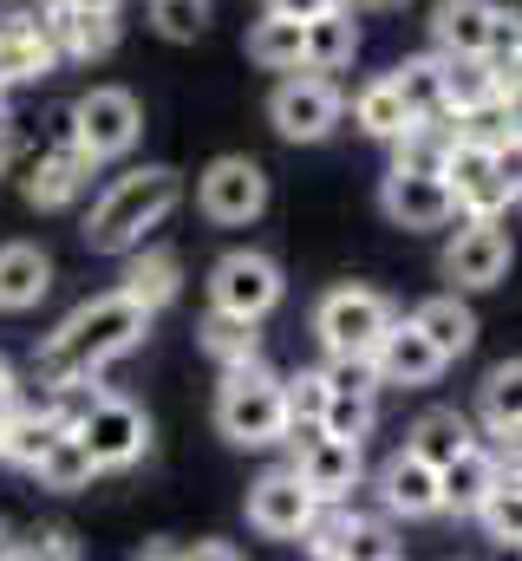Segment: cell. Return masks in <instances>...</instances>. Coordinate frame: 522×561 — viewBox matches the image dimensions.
Masks as SVG:
<instances>
[{
    "label": "cell",
    "mask_w": 522,
    "mask_h": 561,
    "mask_svg": "<svg viewBox=\"0 0 522 561\" xmlns=\"http://www.w3.org/2000/svg\"><path fill=\"white\" fill-rule=\"evenodd\" d=\"M13 399H20V379H13V366H7V359H0V412H7V405H13Z\"/></svg>",
    "instance_id": "43"
},
{
    "label": "cell",
    "mask_w": 522,
    "mask_h": 561,
    "mask_svg": "<svg viewBox=\"0 0 522 561\" xmlns=\"http://www.w3.org/2000/svg\"><path fill=\"white\" fill-rule=\"evenodd\" d=\"M470 516L484 523V536H490L497 549H517V542H522V490H517V470H503V477L490 483V496H484Z\"/></svg>",
    "instance_id": "35"
},
{
    "label": "cell",
    "mask_w": 522,
    "mask_h": 561,
    "mask_svg": "<svg viewBox=\"0 0 522 561\" xmlns=\"http://www.w3.org/2000/svg\"><path fill=\"white\" fill-rule=\"evenodd\" d=\"M503 470H517V463H503L497 450H484V444H470L464 457H451L444 470H438V503L451 510V516H470L484 496H490V483L503 477Z\"/></svg>",
    "instance_id": "18"
},
{
    "label": "cell",
    "mask_w": 522,
    "mask_h": 561,
    "mask_svg": "<svg viewBox=\"0 0 522 561\" xmlns=\"http://www.w3.org/2000/svg\"><path fill=\"white\" fill-rule=\"evenodd\" d=\"M287 280H281V262L261 255V249H229L216 268H209V307L216 313H236V320H268L281 307Z\"/></svg>",
    "instance_id": "6"
},
{
    "label": "cell",
    "mask_w": 522,
    "mask_h": 561,
    "mask_svg": "<svg viewBox=\"0 0 522 561\" xmlns=\"http://www.w3.org/2000/svg\"><path fill=\"white\" fill-rule=\"evenodd\" d=\"M0 131H13V118H7V92H0Z\"/></svg>",
    "instance_id": "48"
},
{
    "label": "cell",
    "mask_w": 522,
    "mask_h": 561,
    "mask_svg": "<svg viewBox=\"0 0 522 561\" xmlns=\"http://www.w3.org/2000/svg\"><path fill=\"white\" fill-rule=\"evenodd\" d=\"M379 510H386V516H405V523L444 516V503H438V470L418 463L411 450H392L386 463H379Z\"/></svg>",
    "instance_id": "16"
},
{
    "label": "cell",
    "mask_w": 522,
    "mask_h": 561,
    "mask_svg": "<svg viewBox=\"0 0 522 561\" xmlns=\"http://www.w3.org/2000/svg\"><path fill=\"white\" fill-rule=\"evenodd\" d=\"M340 112H347V99H340V85H333L327 72H287V79L274 85V99H268V125L287 144L333 138V131H340Z\"/></svg>",
    "instance_id": "7"
},
{
    "label": "cell",
    "mask_w": 522,
    "mask_h": 561,
    "mask_svg": "<svg viewBox=\"0 0 522 561\" xmlns=\"http://www.w3.org/2000/svg\"><path fill=\"white\" fill-rule=\"evenodd\" d=\"M379 424V399H360V392H327V412H320V437H347V444H366Z\"/></svg>",
    "instance_id": "36"
},
{
    "label": "cell",
    "mask_w": 522,
    "mask_h": 561,
    "mask_svg": "<svg viewBox=\"0 0 522 561\" xmlns=\"http://www.w3.org/2000/svg\"><path fill=\"white\" fill-rule=\"evenodd\" d=\"M438 85H444V112H451V118H464V112H477V105L497 99L490 59H444V53H438Z\"/></svg>",
    "instance_id": "30"
},
{
    "label": "cell",
    "mask_w": 522,
    "mask_h": 561,
    "mask_svg": "<svg viewBox=\"0 0 522 561\" xmlns=\"http://www.w3.org/2000/svg\"><path fill=\"white\" fill-rule=\"evenodd\" d=\"M386 79L398 85V99H405V112H411V118H451V112H444V85H438V53L405 59V66L386 72Z\"/></svg>",
    "instance_id": "34"
},
{
    "label": "cell",
    "mask_w": 522,
    "mask_h": 561,
    "mask_svg": "<svg viewBox=\"0 0 522 561\" xmlns=\"http://www.w3.org/2000/svg\"><path fill=\"white\" fill-rule=\"evenodd\" d=\"M203 353L223 366V373H236V366H256L261 359V333H256V320H236V313H203Z\"/></svg>",
    "instance_id": "29"
},
{
    "label": "cell",
    "mask_w": 522,
    "mask_h": 561,
    "mask_svg": "<svg viewBox=\"0 0 522 561\" xmlns=\"http://www.w3.org/2000/svg\"><path fill=\"white\" fill-rule=\"evenodd\" d=\"M7 163H13V131H0V176H7Z\"/></svg>",
    "instance_id": "45"
},
{
    "label": "cell",
    "mask_w": 522,
    "mask_h": 561,
    "mask_svg": "<svg viewBox=\"0 0 522 561\" xmlns=\"http://www.w3.org/2000/svg\"><path fill=\"white\" fill-rule=\"evenodd\" d=\"M118 46V13H72L66 7V20H59V59H105Z\"/></svg>",
    "instance_id": "33"
},
{
    "label": "cell",
    "mask_w": 522,
    "mask_h": 561,
    "mask_svg": "<svg viewBox=\"0 0 522 561\" xmlns=\"http://www.w3.org/2000/svg\"><path fill=\"white\" fill-rule=\"evenodd\" d=\"M490 13H497V0H438V13H431L438 53H444V59H484Z\"/></svg>",
    "instance_id": "21"
},
{
    "label": "cell",
    "mask_w": 522,
    "mask_h": 561,
    "mask_svg": "<svg viewBox=\"0 0 522 561\" xmlns=\"http://www.w3.org/2000/svg\"><path fill=\"white\" fill-rule=\"evenodd\" d=\"M53 437H59V424L46 419V405L13 399V405H7V419H0V463L33 470V463H39V450H46Z\"/></svg>",
    "instance_id": "28"
},
{
    "label": "cell",
    "mask_w": 522,
    "mask_h": 561,
    "mask_svg": "<svg viewBox=\"0 0 522 561\" xmlns=\"http://www.w3.org/2000/svg\"><path fill=\"white\" fill-rule=\"evenodd\" d=\"M360 53V20L353 7H333L320 20H300V72H340Z\"/></svg>",
    "instance_id": "20"
},
{
    "label": "cell",
    "mask_w": 522,
    "mask_h": 561,
    "mask_svg": "<svg viewBox=\"0 0 522 561\" xmlns=\"http://www.w3.org/2000/svg\"><path fill=\"white\" fill-rule=\"evenodd\" d=\"M373 373H379V386H431L438 373H444V359H438V346L411 327V320H392L386 333H379V346H373Z\"/></svg>",
    "instance_id": "15"
},
{
    "label": "cell",
    "mask_w": 522,
    "mask_h": 561,
    "mask_svg": "<svg viewBox=\"0 0 522 561\" xmlns=\"http://www.w3.org/2000/svg\"><path fill=\"white\" fill-rule=\"evenodd\" d=\"M249 59L261 72H300V20H281V13H261L249 26Z\"/></svg>",
    "instance_id": "32"
},
{
    "label": "cell",
    "mask_w": 522,
    "mask_h": 561,
    "mask_svg": "<svg viewBox=\"0 0 522 561\" xmlns=\"http://www.w3.org/2000/svg\"><path fill=\"white\" fill-rule=\"evenodd\" d=\"M0 92H13V72H7V53H0Z\"/></svg>",
    "instance_id": "46"
},
{
    "label": "cell",
    "mask_w": 522,
    "mask_h": 561,
    "mask_svg": "<svg viewBox=\"0 0 522 561\" xmlns=\"http://www.w3.org/2000/svg\"><path fill=\"white\" fill-rule=\"evenodd\" d=\"M294 444V477L300 490H314V503H347L360 490V444L347 437H320V431H287Z\"/></svg>",
    "instance_id": "11"
},
{
    "label": "cell",
    "mask_w": 522,
    "mask_h": 561,
    "mask_svg": "<svg viewBox=\"0 0 522 561\" xmlns=\"http://www.w3.org/2000/svg\"><path fill=\"white\" fill-rule=\"evenodd\" d=\"M177 561H242V556H236L229 542H196L190 556H177Z\"/></svg>",
    "instance_id": "42"
},
{
    "label": "cell",
    "mask_w": 522,
    "mask_h": 561,
    "mask_svg": "<svg viewBox=\"0 0 522 561\" xmlns=\"http://www.w3.org/2000/svg\"><path fill=\"white\" fill-rule=\"evenodd\" d=\"M444 275L457 280V287H497V280L510 275V229L503 222H464L457 236H451V249H444Z\"/></svg>",
    "instance_id": "13"
},
{
    "label": "cell",
    "mask_w": 522,
    "mask_h": 561,
    "mask_svg": "<svg viewBox=\"0 0 522 561\" xmlns=\"http://www.w3.org/2000/svg\"><path fill=\"white\" fill-rule=\"evenodd\" d=\"M0 419H7V412H0Z\"/></svg>",
    "instance_id": "50"
},
{
    "label": "cell",
    "mask_w": 522,
    "mask_h": 561,
    "mask_svg": "<svg viewBox=\"0 0 522 561\" xmlns=\"http://www.w3.org/2000/svg\"><path fill=\"white\" fill-rule=\"evenodd\" d=\"M392 327V300L379 287H327L314 307V340L327 359H373L379 333Z\"/></svg>",
    "instance_id": "5"
},
{
    "label": "cell",
    "mask_w": 522,
    "mask_h": 561,
    "mask_svg": "<svg viewBox=\"0 0 522 561\" xmlns=\"http://www.w3.org/2000/svg\"><path fill=\"white\" fill-rule=\"evenodd\" d=\"M314 516H320V503H314V490H300L294 470H268L249 490V529L268 542H300L314 529Z\"/></svg>",
    "instance_id": "12"
},
{
    "label": "cell",
    "mask_w": 522,
    "mask_h": 561,
    "mask_svg": "<svg viewBox=\"0 0 522 561\" xmlns=\"http://www.w3.org/2000/svg\"><path fill=\"white\" fill-rule=\"evenodd\" d=\"M46 287H53V262H46V249H33V242H7V249H0V313H26V307H39Z\"/></svg>",
    "instance_id": "23"
},
{
    "label": "cell",
    "mask_w": 522,
    "mask_h": 561,
    "mask_svg": "<svg viewBox=\"0 0 522 561\" xmlns=\"http://www.w3.org/2000/svg\"><path fill=\"white\" fill-rule=\"evenodd\" d=\"M340 0H268V13H281V20H320V13H333Z\"/></svg>",
    "instance_id": "41"
},
{
    "label": "cell",
    "mask_w": 522,
    "mask_h": 561,
    "mask_svg": "<svg viewBox=\"0 0 522 561\" xmlns=\"http://www.w3.org/2000/svg\"><path fill=\"white\" fill-rule=\"evenodd\" d=\"M281 412H287V431H314V424H320V412H327V379H320V366L281 373Z\"/></svg>",
    "instance_id": "37"
},
{
    "label": "cell",
    "mask_w": 522,
    "mask_h": 561,
    "mask_svg": "<svg viewBox=\"0 0 522 561\" xmlns=\"http://www.w3.org/2000/svg\"><path fill=\"white\" fill-rule=\"evenodd\" d=\"M177 203H183V176L163 170V163H144V170L112 176L105 196L86 216V249L92 255H130V249H144V236L163 229Z\"/></svg>",
    "instance_id": "2"
},
{
    "label": "cell",
    "mask_w": 522,
    "mask_h": 561,
    "mask_svg": "<svg viewBox=\"0 0 522 561\" xmlns=\"http://www.w3.org/2000/svg\"><path fill=\"white\" fill-rule=\"evenodd\" d=\"M150 20H157V33L163 39H203V26H209V0H150Z\"/></svg>",
    "instance_id": "38"
},
{
    "label": "cell",
    "mask_w": 522,
    "mask_h": 561,
    "mask_svg": "<svg viewBox=\"0 0 522 561\" xmlns=\"http://www.w3.org/2000/svg\"><path fill=\"white\" fill-rule=\"evenodd\" d=\"M33 477H39V490H53V496H72V490H92L99 463H92V450L79 444V431H59V437L39 450Z\"/></svg>",
    "instance_id": "27"
},
{
    "label": "cell",
    "mask_w": 522,
    "mask_h": 561,
    "mask_svg": "<svg viewBox=\"0 0 522 561\" xmlns=\"http://www.w3.org/2000/svg\"><path fill=\"white\" fill-rule=\"evenodd\" d=\"M484 431L503 444L497 457L503 463H517V431H522V366L517 359H503V366H490V379H484Z\"/></svg>",
    "instance_id": "24"
},
{
    "label": "cell",
    "mask_w": 522,
    "mask_h": 561,
    "mask_svg": "<svg viewBox=\"0 0 522 561\" xmlns=\"http://www.w3.org/2000/svg\"><path fill=\"white\" fill-rule=\"evenodd\" d=\"M26 561H79V556H72V536H66V529H46V536L26 549Z\"/></svg>",
    "instance_id": "40"
},
{
    "label": "cell",
    "mask_w": 522,
    "mask_h": 561,
    "mask_svg": "<svg viewBox=\"0 0 522 561\" xmlns=\"http://www.w3.org/2000/svg\"><path fill=\"white\" fill-rule=\"evenodd\" d=\"M59 7H72V13H79V7H86V13H118V0H59Z\"/></svg>",
    "instance_id": "44"
},
{
    "label": "cell",
    "mask_w": 522,
    "mask_h": 561,
    "mask_svg": "<svg viewBox=\"0 0 522 561\" xmlns=\"http://www.w3.org/2000/svg\"><path fill=\"white\" fill-rule=\"evenodd\" d=\"M79 444L92 450L99 470H130V463L150 450V419H144L130 399H118V392H99L92 412L79 419Z\"/></svg>",
    "instance_id": "10"
},
{
    "label": "cell",
    "mask_w": 522,
    "mask_h": 561,
    "mask_svg": "<svg viewBox=\"0 0 522 561\" xmlns=\"http://www.w3.org/2000/svg\"><path fill=\"white\" fill-rule=\"evenodd\" d=\"M379 209H386V222H398V229H444L457 216L444 176H398V170L379 183Z\"/></svg>",
    "instance_id": "17"
},
{
    "label": "cell",
    "mask_w": 522,
    "mask_h": 561,
    "mask_svg": "<svg viewBox=\"0 0 522 561\" xmlns=\"http://www.w3.org/2000/svg\"><path fill=\"white\" fill-rule=\"evenodd\" d=\"M451 125H457V118H411V125L392 138V170H398V176H444V157H451V144H457Z\"/></svg>",
    "instance_id": "25"
},
{
    "label": "cell",
    "mask_w": 522,
    "mask_h": 561,
    "mask_svg": "<svg viewBox=\"0 0 522 561\" xmlns=\"http://www.w3.org/2000/svg\"><path fill=\"white\" fill-rule=\"evenodd\" d=\"M444 190H451V203H457L464 222H503L517 209V150L497 157L484 144L457 138L451 157H444Z\"/></svg>",
    "instance_id": "4"
},
{
    "label": "cell",
    "mask_w": 522,
    "mask_h": 561,
    "mask_svg": "<svg viewBox=\"0 0 522 561\" xmlns=\"http://www.w3.org/2000/svg\"><path fill=\"white\" fill-rule=\"evenodd\" d=\"M144 333H150V313L112 287V294H99V300L72 307V313L46 333V346H39V373H46V386L99 379L112 359H125V353L144 346Z\"/></svg>",
    "instance_id": "1"
},
{
    "label": "cell",
    "mask_w": 522,
    "mask_h": 561,
    "mask_svg": "<svg viewBox=\"0 0 522 561\" xmlns=\"http://www.w3.org/2000/svg\"><path fill=\"white\" fill-rule=\"evenodd\" d=\"M118 294L137 300L144 313H163L177 294H183V262H177V249H130V268L118 280Z\"/></svg>",
    "instance_id": "22"
},
{
    "label": "cell",
    "mask_w": 522,
    "mask_h": 561,
    "mask_svg": "<svg viewBox=\"0 0 522 561\" xmlns=\"http://www.w3.org/2000/svg\"><path fill=\"white\" fill-rule=\"evenodd\" d=\"M66 112H72V144L92 163H112V157H125L130 144L144 138V112H137V99H130L125 85H92Z\"/></svg>",
    "instance_id": "8"
},
{
    "label": "cell",
    "mask_w": 522,
    "mask_h": 561,
    "mask_svg": "<svg viewBox=\"0 0 522 561\" xmlns=\"http://www.w3.org/2000/svg\"><path fill=\"white\" fill-rule=\"evenodd\" d=\"M144 561H177V556H170V549H150V556H144Z\"/></svg>",
    "instance_id": "49"
},
{
    "label": "cell",
    "mask_w": 522,
    "mask_h": 561,
    "mask_svg": "<svg viewBox=\"0 0 522 561\" xmlns=\"http://www.w3.org/2000/svg\"><path fill=\"white\" fill-rule=\"evenodd\" d=\"M92 176H99V163H92L79 144L39 150L33 170H26V203H33V209H72V203L92 190Z\"/></svg>",
    "instance_id": "14"
},
{
    "label": "cell",
    "mask_w": 522,
    "mask_h": 561,
    "mask_svg": "<svg viewBox=\"0 0 522 561\" xmlns=\"http://www.w3.org/2000/svg\"><path fill=\"white\" fill-rule=\"evenodd\" d=\"M216 431L242 450H268L287 437V412H281V373L268 366H236L223 373V392H216Z\"/></svg>",
    "instance_id": "3"
},
{
    "label": "cell",
    "mask_w": 522,
    "mask_h": 561,
    "mask_svg": "<svg viewBox=\"0 0 522 561\" xmlns=\"http://www.w3.org/2000/svg\"><path fill=\"white\" fill-rule=\"evenodd\" d=\"M477 444V424L464 419L457 405H431V412H418L411 431H405V450L418 457V463H431V470H444L451 457H464Z\"/></svg>",
    "instance_id": "19"
},
{
    "label": "cell",
    "mask_w": 522,
    "mask_h": 561,
    "mask_svg": "<svg viewBox=\"0 0 522 561\" xmlns=\"http://www.w3.org/2000/svg\"><path fill=\"white\" fill-rule=\"evenodd\" d=\"M320 379H327V392L379 399V373H373V359H327V366H320Z\"/></svg>",
    "instance_id": "39"
},
{
    "label": "cell",
    "mask_w": 522,
    "mask_h": 561,
    "mask_svg": "<svg viewBox=\"0 0 522 561\" xmlns=\"http://www.w3.org/2000/svg\"><path fill=\"white\" fill-rule=\"evenodd\" d=\"M353 125H360L366 138H379V144H392L405 125H411V112H405V99H398V85H392L386 72L360 85V99H353Z\"/></svg>",
    "instance_id": "31"
},
{
    "label": "cell",
    "mask_w": 522,
    "mask_h": 561,
    "mask_svg": "<svg viewBox=\"0 0 522 561\" xmlns=\"http://www.w3.org/2000/svg\"><path fill=\"white\" fill-rule=\"evenodd\" d=\"M411 327L438 346V359H444V366H451L457 353H470V346H477V313H470L457 294H431V300L411 313Z\"/></svg>",
    "instance_id": "26"
},
{
    "label": "cell",
    "mask_w": 522,
    "mask_h": 561,
    "mask_svg": "<svg viewBox=\"0 0 522 561\" xmlns=\"http://www.w3.org/2000/svg\"><path fill=\"white\" fill-rule=\"evenodd\" d=\"M340 7H398V0H340Z\"/></svg>",
    "instance_id": "47"
},
{
    "label": "cell",
    "mask_w": 522,
    "mask_h": 561,
    "mask_svg": "<svg viewBox=\"0 0 522 561\" xmlns=\"http://www.w3.org/2000/svg\"><path fill=\"white\" fill-rule=\"evenodd\" d=\"M196 209L216 222V229H242L268 209V170L256 157H216L203 176H196Z\"/></svg>",
    "instance_id": "9"
}]
</instances>
